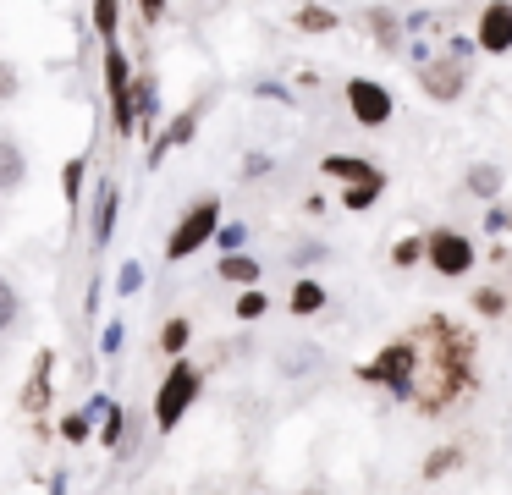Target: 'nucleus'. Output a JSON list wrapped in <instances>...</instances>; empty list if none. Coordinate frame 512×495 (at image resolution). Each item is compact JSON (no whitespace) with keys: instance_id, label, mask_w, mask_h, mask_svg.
I'll use <instances>...</instances> for the list:
<instances>
[{"instance_id":"6e6552de","label":"nucleus","mask_w":512,"mask_h":495,"mask_svg":"<svg viewBox=\"0 0 512 495\" xmlns=\"http://www.w3.org/2000/svg\"><path fill=\"white\" fill-rule=\"evenodd\" d=\"M56 369H61V352L56 347H34V358H28V380L23 391H17V413L34 424V418H50V407H56Z\"/></svg>"},{"instance_id":"79ce46f5","label":"nucleus","mask_w":512,"mask_h":495,"mask_svg":"<svg viewBox=\"0 0 512 495\" xmlns=\"http://www.w3.org/2000/svg\"><path fill=\"white\" fill-rule=\"evenodd\" d=\"M298 495H325V490H320V484H309V490H298Z\"/></svg>"},{"instance_id":"423d86ee","label":"nucleus","mask_w":512,"mask_h":495,"mask_svg":"<svg viewBox=\"0 0 512 495\" xmlns=\"http://www.w3.org/2000/svg\"><path fill=\"white\" fill-rule=\"evenodd\" d=\"M424 264L441 281H468L479 270V242L463 226H430L424 231Z\"/></svg>"},{"instance_id":"2eb2a0df","label":"nucleus","mask_w":512,"mask_h":495,"mask_svg":"<svg viewBox=\"0 0 512 495\" xmlns=\"http://www.w3.org/2000/svg\"><path fill=\"white\" fill-rule=\"evenodd\" d=\"M331 308V286L320 281V275H298V281L287 286V314L292 319H314Z\"/></svg>"},{"instance_id":"1a4fd4ad","label":"nucleus","mask_w":512,"mask_h":495,"mask_svg":"<svg viewBox=\"0 0 512 495\" xmlns=\"http://www.w3.org/2000/svg\"><path fill=\"white\" fill-rule=\"evenodd\" d=\"M413 77H419V88H424L430 105H457V99L468 94V66L452 61L446 50H430L419 66H413Z\"/></svg>"},{"instance_id":"9d476101","label":"nucleus","mask_w":512,"mask_h":495,"mask_svg":"<svg viewBox=\"0 0 512 495\" xmlns=\"http://www.w3.org/2000/svg\"><path fill=\"white\" fill-rule=\"evenodd\" d=\"M474 50L479 55H512V6L507 0H485L474 17Z\"/></svg>"},{"instance_id":"a19ab883","label":"nucleus","mask_w":512,"mask_h":495,"mask_svg":"<svg viewBox=\"0 0 512 495\" xmlns=\"http://www.w3.org/2000/svg\"><path fill=\"white\" fill-rule=\"evenodd\" d=\"M50 495H67V468H56V473H50Z\"/></svg>"},{"instance_id":"a878e982","label":"nucleus","mask_w":512,"mask_h":495,"mask_svg":"<svg viewBox=\"0 0 512 495\" xmlns=\"http://www.w3.org/2000/svg\"><path fill=\"white\" fill-rule=\"evenodd\" d=\"M386 187L391 182H347V187H336V204H342L347 215H369V209L386 198Z\"/></svg>"},{"instance_id":"ddd939ff","label":"nucleus","mask_w":512,"mask_h":495,"mask_svg":"<svg viewBox=\"0 0 512 495\" xmlns=\"http://www.w3.org/2000/svg\"><path fill=\"white\" fill-rule=\"evenodd\" d=\"M160 127V77L149 72V66H138L133 72V138H155Z\"/></svg>"},{"instance_id":"aec40b11","label":"nucleus","mask_w":512,"mask_h":495,"mask_svg":"<svg viewBox=\"0 0 512 495\" xmlns=\"http://www.w3.org/2000/svg\"><path fill=\"white\" fill-rule=\"evenodd\" d=\"M127 424H133V407L111 402L100 418H94V446H100V451H116V457H122V446H127Z\"/></svg>"},{"instance_id":"4c0bfd02","label":"nucleus","mask_w":512,"mask_h":495,"mask_svg":"<svg viewBox=\"0 0 512 495\" xmlns=\"http://www.w3.org/2000/svg\"><path fill=\"white\" fill-rule=\"evenodd\" d=\"M100 297H105V286H100V275H89V292H83V319H100Z\"/></svg>"},{"instance_id":"7c9ffc66","label":"nucleus","mask_w":512,"mask_h":495,"mask_svg":"<svg viewBox=\"0 0 512 495\" xmlns=\"http://www.w3.org/2000/svg\"><path fill=\"white\" fill-rule=\"evenodd\" d=\"M391 264H397V270H419L424 264V231H408V237L391 242Z\"/></svg>"},{"instance_id":"f257e3e1","label":"nucleus","mask_w":512,"mask_h":495,"mask_svg":"<svg viewBox=\"0 0 512 495\" xmlns=\"http://www.w3.org/2000/svg\"><path fill=\"white\" fill-rule=\"evenodd\" d=\"M419 341V374H413L408 407L419 418H452L485 391V369H479V330L463 325L457 314H424L408 330Z\"/></svg>"},{"instance_id":"e433bc0d","label":"nucleus","mask_w":512,"mask_h":495,"mask_svg":"<svg viewBox=\"0 0 512 495\" xmlns=\"http://www.w3.org/2000/svg\"><path fill=\"white\" fill-rule=\"evenodd\" d=\"M17 94H23V77H17L12 61H0V105H12Z\"/></svg>"},{"instance_id":"7ed1b4c3","label":"nucleus","mask_w":512,"mask_h":495,"mask_svg":"<svg viewBox=\"0 0 512 495\" xmlns=\"http://www.w3.org/2000/svg\"><path fill=\"white\" fill-rule=\"evenodd\" d=\"M413 374H419V341H413V336H391L375 358L358 363L353 380L369 385V391H386L391 402H408V396H413Z\"/></svg>"},{"instance_id":"b1692460","label":"nucleus","mask_w":512,"mask_h":495,"mask_svg":"<svg viewBox=\"0 0 512 495\" xmlns=\"http://www.w3.org/2000/svg\"><path fill=\"white\" fill-rule=\"evenodd\" d=\"M23 182H28V154H23V143H17V138H0V198L23 193Z\"/></svg>"},{"instance_id":"4468645a","label":"nucleus","mask_w":512,"mask_h":495,"mask_svg":"<svg viewBox=\"0 0 512 495\" xmlns=\"http://www.w3.org/2000/svg\"><path fill=\"white\" fill-rule=\"evenodd\" d=\"M320 176H325V182H391V176L386 171H380V165L375 160H369V154H347V149H331V154H325V160H320Z\"/></svg>"},{"instance_id":"c9c22d12","label":"nucleus","mask_w":512,"mask_h":495,"mask_svg":"<svg viewBox=\"0 0 512 495\" xmlns=\"http://www.w3.org/2000/svg\"><path fill=\"white\" fill-rule=\"evenodd\" d=\"M127 6L138 11V22H149V28H155V22H166L171 0H127Z\"/></svg>"},{"instance_id":"cd10ccee","label":"nucleus","mask_w":512,"mask_h":495,"mask_svg":"<svg viewBox=\"0 0 512 495\" xmlns=\"http://www.w3.org/2000/svg\"><path fill=\"white\" fill-rule=\"evenodd\" d=\"M56 440L61 446H72V451H83L94 440V413L89 407H72V413H61L56 418Z\"/></svg>"},{"instance_id":"dca6fc26","label":"nucleus","mask_w":512,"mask_h":495,"mask_svg":"<svg viewBox=\"0 0 512 495\" xmlns=\"http://www.w3.org/2000/svg\"><path fill=\"white\" fill-rule=\"evenodd\" d=\"M463 193L479 198V204H501V193H507V171H501L496 160H474L463 171Z\"/></svg>"},{"instance_id":"a211bd4d","label":"nucleus","mask_w":512,"mask_h":495,"mask_svg":"<svg viewBox=\"0 0 512 495\" xmlns=\"http://www.w3.org/2000/svg\"><path fill=\"white\" fill-rule=\"evenodd\" d=\"M193 336H199V325H193L188 314H166L160 319V330H155V352L160 358H188V347H193Z\"/></svg>"},{"instance_id":"20e7f679","label":"nucleus","mask_w":512,"mask_h":495,"mask_svg":"<svg viewBox=\"0 0 512 495\" xmlns=\"http://www.w3.org/2000/svg\"><path fill=\"white\" fill-rule=\"evenodd\" d=\"M215 226H221V193H199L166 231V259L171 264H188L199 259L204 248L215 242Z\"/></svg>"},{"instance_id":"72a5a7b5","label":"nucleus","mask_w":512,"mask_h":495,"mask_svg":"<svg viewBox=\"0 0 512 495\" xmlns=\"http://www.w3.org/2000/svg\"><path fill=\"white\" fill-rule=\"evenodd\" d=\"M210 248L243 253V248H248V226H243V220H221V226H215V242H210Z\"/></svg>"},{"instance_id":"58836bf2","label":"nucleus","mask_w":512,"mask_h":495,"mask_svg":"<svg viewBox=\"0 0 512 495\" xmlns=\"http://www.w3.org/2000/svg\"><path fill=\"white\" fill-rule=\"evenodd\" d=\"M270 165H276V160H270V154H248V160H243V176H265Z\"/></svg>"},{"instance_id":"4be33fe9","label":"nucleus","mask_w":512,"mask_h":495,"mask_svg":"<svg viewBox=\"0 0 512 495\" xmlns=\"http://www.w3.org/2000/svg\"><path fill=\"white\" fill-rule=\"evenodd\" d=\"M83 193H89V154H72V160L61 165V204H67L72 226H78V215H83Z\"/></svg>"},{"instance_id":"412c9836","label":"nucleus","mask_w":512,"mask_h":495,"mask_svg":"<svg viewBox=\"0 0 512 495\" xmlns=\"http://www.w3.org/2000/svg\"><path fill=\"white\" fill-rule=\"evenodd\" d=\"M468 462V451L457 446V440H441V446H430L424 451V462H419V479L424 484H441V479H452L457 468Z\"/></svg>"},{"instance_id":"f8f14e48","label":"nucleus","mask_w":512,"mask_h":495,"mask_svg":"<svg viewBox=\"0 0 512 495\" xmlns=\"http://www.w3.org/2000/svg\"><path fill=\"white\" fill-rule=\"evenodd\" d=\"M116 215H122V187H116L111 176H100V182H94V204H89V242L94 248H111Z\"/></svg>"},{"instance_id":"bb28decb","label":"nucleus","mask_w":512,"mask_h":495,"mask_svg":"<svg viewBox=\"0 0 512 495\" xmlns=\"http://www.w3.org/2000/svg\"><path fill=\"white\" fill-rule=\"evenodd\" d=\"M270 308H276V297H270L265 286H243V292L232 297V319H237V325H259V319H270Z\"/></svg>"},{"instance_id":"393cba45","label":"nucleus","mask_w":512,"mask_h":495,"mask_svg":"<svg viewBox=\"0 0 512 495\" xmlns=\"http://www.w3.org/2000/svg\"><path fill=\"white\" fill-rule=\"evenodd\" d=\"M468 308H474L485 325H496V319L512 314V292H507V286H496V281H485V286H474V292H468Z\"/></svg>"},{"instance_id":"9b49d317","label":"nucleus","mask_w":512,"mask_h":495,"mask_svg":"<svg viewBox=\"0 0 512 495\" xmlns=\"http://www.w3.org/2000/svg\"><path fill=\"white\" fill-rule=\"evenodd\" d=\"M199 121H204V99H193V105H182L177 116H166V127H160L155 138H149V154H144V160H149V165H160L171 149H188V143L199 138Z\"/></svg>"},{"instance_id":"39448f33","label":"nucleus","mask_w":512,"mask_h":495,"mask_svg":"<svg viewBox=\"0 0 512 495\" xmlns=\"http://www.w3.org/2000/svg\"><path fill=\"white\" fill-rule=\"evenodd\" d=\"M100 83H105L111 132L122 143H133V55H127V44H105L100 50Z\"/></svg>"},{"instance_id":"5701e85b","label":"nucleus","mask_w":512,"mask_h":495,"mask_svg":"<svg viewBox=\"0 0 512 495\" xmlns=\"http://www.w3.org/2000/svg\"><path fill=\"white\" fill-rule=\"evenodd\" d=\"M122 22H127V0H89V28L100 44H122Z\"/></svg>"},{"instance_id":"c756f323","label":"nucleus","mask_w":512,"mask_h":495,"mask_svg":"<svg viewBox=\"0 0 512 495\" xmlns=\"http://www.w3.org/2000/svg\"><path fill=\"white\" fill-rule=\"evenodd\" d=\"M23 325V292H17V281L6 270H0V341L12 336V330Z\"/></svg>"},{"instance_id":"ea45409f","label":"nucleus","mask_w":512,"mask_h":495,"mask_svg":"<svg viewBox=\"0 0 512 495\" xmlns=\"http://www.w3.org/2000/svg\"><path fill=\"white\" fill-rule=\"evenodd\" d=\"M254 94H259V99H281V105H292V94H287V88H281V83H259Z\"/></svg>"},{"instance_id":"c85d7f7f","label":"nucleus","mask_w":512,"mask_h":495,"mask_svg":"<svg viewBox=\"0 0 512 495\" xmlns=\"http://www.w3.org/2000/svg\"><path fill=\"white\" fill-rule=\"evenodd\" d=\"M292 28L298 33H342V17H336L331 6H320V0H303V6L292 11Z\"/></svg>"},{"instance_id":"0eeeda50","label":"nucleus","mask_w":512,"mask_h":495,"mask_svg":"<svg viewBox=\"0 0 512 495\" xmlns=\"http://www.w3.org/2000/svg\"><path fill=\"white\" fill-rule=\"evenodd\" d=\"M342 105H347V116H353L358 127H369V132H380V127L397 121V94H391L380 77H347V83H342Z\"/></svg>"},{"instance_id":"37998d69","label":"nucleus","mask_w":512,"mask_h":495,"mask_svg":"<svg viewBox=\"0 0 512 495\" xmlns=\"http://www.w3.org/2000/svg\"><path fill=\"white\" fill-rule=\"evenodd\" d=\"M507 6H512V0H507Z\"/></svg>"},{"instance_id":"473e14b6","label":"nucleus","mask_w":512,"mask_h":495,"mask_svg":"<svg viewBox=\"0 0 512 495\" xmlns=\"http://www.w3.org/2000/svg\"><path fill=\"white\" fill-rule=\"evenodd\" d=\"M116 297H138V292H144V286H149V275H144V264H138V259H122V264H116Z\"/></svg>"},{"instance_id":"f704fd0d","label":"nucleus","mask_w":512,"mask_h":495,"mask_svg":"<svg viewBox=\"0 0 512 495\" xmlns=\"http://www.w3.org/2000/svg\"><path fill=\"white\" fill-rule=\"evenodd\" d=\"M122 347H127V319H105V330H100V352H105V358H116Z\"/></svg>"},{"instance_id":"2f4dec72","label":"nucleus","mask_w":512,"mask_h":495,"mask_svg":"<svg viewBox=\"0 0 512 495\" xmlns=\"http://www.w3.org/2000/svg\"><path fill=\"white\" fill-rule=\"evenodd\" d=\"M325 259H331V248H325V242H292V248H287V264L298 275H309L314 264H325Z\"/></svg>"},{"instance_id":"f3484780","label":"nucleus","mask_w":512,"mask_h":495,"mask_svg":"<svg viewBox=\"0 0 512 495\" xmlns=\"http://www.w3.org/2000/svg\"><path fill=\"white\" fill-rule=\"evenodd\" d=\"M358 22L369 28V39H375V50H386V55H397L402 44H408V28H402V17H397L391 6H369Z\"/></svg>"},{"instance_id":"f03ea898","label":"nucleus","mask_w":512,"mask_h":495,"mask_svg":"<svg viewBox=\"0 0 512 495\" xmlns=\"http://www.w3.org/2000/svg\"><path fill=\"white\" fill-rule=\"evenodd\" d=\"M204 385H210V363H199V358H171L166 374H160V385H155V396H149V429H155L160 440L177 435L182 418L199 407Z\"/></svg>"},{"instance_id":"6ab92c4d","label":"nucleus","mask_w":512,"mask_h":495,"mask_svg":"<svg viewBox=\"0 0 512 495\" xmlns=\"http://www.w3.org/2000/svg\"><path fill=\"white\" fill-rule=\"evenodd\" d=\"M215 281H226V286H265V264L254 259V253H221V264H215Z\"/></svg>"}]
</instances>
